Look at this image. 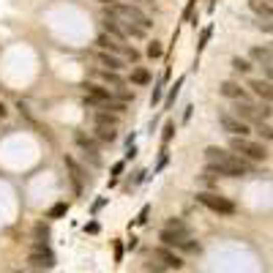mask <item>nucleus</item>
Segmentation results:
<instances>
[{
  "label": "nucleus",
  "instance_id": "1",
  "mask_svg": "<svg viewBox=\"0 0 273 273\" xmlns=\"http://www.w3.org/2000/svg\"><path fill=\"white\" fill-rule=\"evenodd\" d=\"M230 150L240 153L243 158H252V162H265L268 158V148L262 142H252L248 136H230Z\"/></svg>",
  "mask_w": 273,
  "mask_h": 273
},
{
  "label": "nucleus",
  "instance_id": "2",
  "mask_svg": "<svg viewBox=\"0 0 273 273\" xmlns=\"http://www.w3.org/2000/svg\"><path fill=\"white\" fill-rule=\"evenodd\" d=\"M186 238H191V232L180 219H170L167 227L158 232V240H162V246H167V248H180Z\"/></svg>",
  "mask_w": 273,
  "mask_h": 273
},
{
  "label": "nucleus",
  "instance_id": "3",
  "mask_svg": "<svg viewBox=\"0 0 273 273\" xmlns=\"http://www.w3.org/2000/svg\"><path fill=\"white\" fill-rule=\"evenodd\" d=\"M197 202L205 205V208H211L213 213H221V216H232V213H235V202L227 199V197H221V194H216V191H199Z\"/></svg>",
  "mask_w": 273,
  "mask_h": 273
},
{
  "label": "nucleus",
  "instance_id": "4",
  "mask_svg": "<svg viewBox=\"0 0 273 273\" xmlns=\"http://www.w3.org/2000/svg\"><path fill=\"white\" fill-rule=\"evenodd\" d=\"M30 265H36V268H55V254L47 240H36L33 243V252L28 257Z\"/></svg>",
  "mask_w": 273,
  "mask_h": 273
},
{
  "label": "nucleus",
  "instance_id": "5",
  "mask_svg": "<svg viewBox=\"0 0 273 273\" xmlns=\"http://www.w3.org/2000/svg\"><path fill=\"white\" fill-rule=\"evenodd\" d=\"M219 123H221V128L230 136H248V134H252V131H248V123H243V120L235 118V115H230V112H221Z\"/></svg>",
  "mask_w": 273,
  "mask_h": 273
},
{
  "label": "nucleus",
  "instance_id": "6",
  "mask_svg": "<svg viewBox=\"0 0 273 273\" xmlns=\"http://www.w3.org/2000/svg\"><path fill=\"white\" fill-rule=\"evenodd\" d=\"M153 257H156V260L164 265V268H175V270H180L183 265H186L180 254H175L172 248H167V246H158V248H153Z\"/></svg>",
  "mask_w": 273,
  "mask_h": 273
},
{
  "label": "nucleus",
  "instance_id": "7",
  "mask_svg": "<svg viewBox=\"0 0 273 273\" xmlns=\"http://www.w3.org/2000/svg\"><path fill=\"white\" fill-rule=\"evenodd\" d=\"M219 93L224 96V99H232V101H246V90L235 82V79H224V82L219 85Z\"/></svg>",
  "mask_w": 273,
  "mask_h": 273
},
{
  "label": "nucleus",
  "instance_id": "8",
  "mask_svg": "<svg viewBox=\"0 0 273 273\" xmlns=\"http://www.w3.org/2000/svg\"><path fill=\"white\" fill-rule=\"evenodd\" d=\"M96 60H99L107 71H123L126 69V60L120 58V55H112V52H101L99 50L96 52Z\"/></svg>",
  "mask_w": 273,
  "mask_h": 273
},
{
  "label": "nucleus",
  "instance_id": "9",
  "mask_svg": "<svg viewBox=\"0 0 273 273\" xmlns=\"http://www.w3.org/2000/svg\"><path fill=\"white\" fill-rule=\"evenodd\" d=\"M101 28H104V33H107L109 38H115V41H120V44H123V41H126L123 25H120V22H118V19H112V17H104V22H101Z\"/></svg>",
  "mask_w": 273,
  "mask_h": 273
},
{
  "label": "nucleus",
  "instance_id": "10",
  "mask_svg": "<svg viewBox=\"0 0 273 273\" xmlns=\"http://www.w3.org/2000/svg\"><path fill=\"white\" fill-rule=\"evenodd\" d=\"M85 90L90 99H96L99 104H109L112 101V90L109 87H101V85H93V82H85Z\"/></svg>",
  "mask_w": 273,
  "mask_h": 273
},
{
  "label": "nucleus",
  "instance_id": "11",
  "mask_svg": "<svg viewBox=\"0 0 273 273\" xmlns=\"http://www.w3.org/2000/svg\"><path fill=\"white\" fill-rule=\"evenodd\" d=\"M63 162H66V167L71 170V180H74V189H77V191H82V180L87 178V175H85V170H82V167H79V164H77L71 156H66V158H63Z\"/></svg>",
  "mask_w": 273,
  "mask_h": 273
},
{
  "label": "nucleus",
  "instance_id": "12",
  "mask_svg": "<svg viewBox=\"0 0 273 273\" xmlns=\"http://www.w3.org/2000/svg\"><path fill=\"white\" fill-rule=\"evenodd\" d=\"M248 87H252L254 96H260V99H262L265 104L270 101L273 90H270V82H268V79H252V82H248Z\"/></svg>",
  "mask_w": 273,
  "mask_h": 273
},
{
  "label": "nucleus",
  "instance_id": "13",
  "mask_svg": "<svg viewBox=\"0 0 273 273\" xmlns=\"http://www.w3.org/2000/svg\"><path fill=\"white\" fill-rule=\"evenodd\" d=\"M74 142L85 150V153H99V142H96V136H87L85 131H77L74 134Z\"/></svg>",
  "mask_w": 273,
  "mask_h": 273
},
{
  "label": "nucleus",
  "instance_id": "14",
  "mask_svg": "<svg viewBox=\"0 0 273 273\" xmlns=\"http://www.w3.org/2000/svg\"><path fill=\"white\" fill-rule=\"evenodd\" d=\"M96 47H99L101 52H112V55H120V41H115V38H109L107 33H99V38H96Z\"/></svg>",
  "mask_w": 273,
  "mask_h": 273
},
{
  "label": "nucleus",
  "instance_id": "15",
  "mask_svg": "<svg viewBox=\"0 0 273 273\" xmlns=\"http://www.w3.org/2000/svg\"><path fill=\"white\" fill-rule=\"evenodd\" d=\"M235 118H240L246 123V120H260V115H257V107H252L248 101H238L235 104Z\"/></svg>",
  "mask_w": 273,
  "mask_h": 273
},
{
  "label": "nucleus",
  "instance_id": "16",
  "mask_svg": "<svg viewBox=\"0 0 273 273\" xmlns=\"http://www.w3.org/2000/svg\"><path fill=\"white\" fill-rule=\"evenodd\" d=\"M96 126H118L120 118L115 115V112H109L107 107H99V112H96Z\"/></svg>",
  "mask_w": 273,
  "mask_h": 273
},
{
  "label": "nucleus",
  "instance_id": "17",
  "mask_svg": "<svg viewBox=\"0 0 273 273\" xmlns=\"http://www.w3.org/2000/svg\"><path fill=\"white\" fill-rule=\"evenodd\" d=\"M93 134H96V140H99V142H115L118 140L115 126H96Z\"/></svg>",
  "mask_w": 273,
  "mask_h": 273
},
{
  "label": "nucleus",
  "instance_id": "18",
  "mask_svg": "<svg viewBox=\"0 0 273 273\" xmlns=\"http://www.w3.org/2000/svg\"><path fill=\"white\" fill-rule=\"evenodd\" d=\"M248 60H257V63H273V60H270V47H252V50H248Z\"/></svg>",
  "mask_w": 273,
  "mask_h": 273
},
{
  "label": "nucleus",
  "instance_id": "19",
  "mask_svg": "<svg viewBox=\"0 0 273 273\" xmlns=\"http://www.w3.org/2000/svg\"><path fill=\"white\" fill-rule=\"evenodd\" d=\"M118 22L123 25L126 38H145V33H148V30H142L140 25H134V22H126V19H118Z\"/></svg>",
  "mask_w": 273,
  "mask_h": 273
},
{
  "label": "nucleus",
  "instance_id": "20",
  "mask_svg": "<svg viewBox=\"0 0 273 273\" xmlns=\"http://www.w3.org/2000/svg\"><path fill=\"white\" fill-rule=\"evenodd\" d=\"M131 82L134 85H148L150 82V71L142 69V66L140 69H131Z\"/></svg>",
  "mask_w": 273,
  "mask_h": 273
},
{
  "label": "nucleus",
  "instance_id": "21",
  "mask_svg": "<svg viewBox=\"0 0 273 273\" xmlns=\"http://www.w3.org/2000/svg\"><path fill=\"white\" fill-rule=\"evenodd\" d=\"M232 69L238 71V74H252V60L248 58H232Z\"/></svg>",
  "mask_w": 273,
  "mask_h": 273
},
{
  "label": "nucleus",
  "instance_id": "22",
  "mask_svg": "<svg viewBox=\"0 0 273 273\" xmlns=\"http://www.w3.org/2000/svg\"><path fill=\"white\" fill-rule=\"evenodd\" d=\"M101 79L107 85H112V87H120L123 85V79H120V71H107V69H101Z\"/></svg>",
  "mask_w": 273,
  "mask_h": 273
},
{
  "label": "nucleus",
  "instance_id": "23",
  "mask_svg": "<svg viewBox=\"0 0 273 273\" xmlns=\"http://www.w3.org/2000/svg\"><path fill=\"white\" fill-rule=\"evenodd\" d=\"M248 6H252V11H257L260 17L270 19V6L268 3H262V0H248Z\"/></svg>",
  "mask_w": 273,
  "mask_h": 273
},
{
  "label": "nucleus",
  "instance_id": "24",
  "mask_svg": "<svg viewBox=\"0 0 273 273\" xmlns=\"http://www.w3.org/2000/svg\"><path fill=\"white\" fill-rule=\"evenodd\" d=\"M69 213V202H55L50 208V213H47V219H60V216Z\"/></svg>",
  "mask_w": 273,
  "mask_h": 273
},
{
  "label": "nucleus",
  "instance_id": "25",
  "mask_svg": "<svg viewBox=\"0 0 273 273\" xmlns=\"http://www.w3.org/2000/svg\"><path fill=\"white\" fill-rule=\"evenodd\" d=\"M120 55H123L126 60H131V63H136V60H140V52H136L134 47H120Z\"/></svg>",
  "mask_w": 273,
  "mask_h": 273
},
{
  "label": "nucleus",
  "instance_id": "26",
  "mask_svg": "<svg viewBox=\"0 0 273 273\" xmlns=\"http://www.w3.org/2000/svg\"><path fill=\"white\" fill-rule=\"evenodd\" d=\"M180 252H191V254H199V243L194 238H186L183 240V246H180Z\"/></svg>",
  "mask_w": 273,
  "mask_h": 273
},
{
  "label": "nucleus",
  "instance_id": "27",
  "mask_svg": "<svg viewBox=\"0 0 273 273\" xmlns=\"http://www.w3.org/2000/svg\"><path fill=\"white\" fill-rule=\"evenodd\" d=\"M180 85H183V77L178 79V82L172 85V90H170V96H167V107H172L175 104V99H178V93H180Z\"/></svg>",
  "mask_w": 273,
  "mask_h": 273
},
{
  "label": "nucleus",
  "instance_id": "28",
  "mask_svg": "<svg viewBox=\"0 0 273 273\" xmlns=\"http://www.w3.org/2000/svg\"><path fill=\"white\" fill-rule=\"evenodd\" d=\"M145 270L148 273H164V265L156 260V257H150V262H145Z\"/></svg>",
  "mask_w": 273,
  "mask_h": 273
},
{
  "label": "nucleus",
  "instance_id": "29",
  "mask_svg": "<svg viewBox=\"0 0 273 273\" xmlns=\"http://www.w3.org/2000/svg\"><path fill=\"white\" fill-rule=\"evenodd\" d=\"M162 52H164V47L158 44V41H150L148 44V58H162Z\"/></svg>",
  "mask_w": 273,
  "mask_h": 273
},
{
  "label": "nucleus",
  "instance_id": "30",
  "mask_svg": "<svg viewBox=\"0 0 273 273\" xmlns=\"http://www.w3.org/2000/svg\"><path fill=\"white\" fill-rule=\"evenodd\" d=\"M260 123V134L265 136V140H273V128H270V120H257Z\"/></svg>",
  "mask_w": 273,
  "mask_h": 273
},
{
  "label": "nucleus",
  "instance_id": "31",
  "mask_svg": "<svg viewBox=\"0 0 273 273\" xmlns=\"http://www.w3.org/2000/svg\"><path fill=\"white\" fill-rule=\"evenodd\" d=\"M172 134H175V123H167V126H164V134H162V142H164V148L170 145Z\"/></svg>",
  "mask_w": 273,
  "mask_h": 273
},
{
  "label": "nucleus",
  "instance_id": "32",
  "mask_svg": "<svg viewBox=\"0 0 273 273\" xmlns=\"http://www.w3.org/2000/svg\"><path fill=\"white\" fill-rule=\"evenodd\" d=\"M36 238L47 240V238H50V227H47V224H36Z\"/></svg>",
  "mask_w": 273,
  "mask_h": 273
},
{
  "label": "nucleus",
  "instance_id": "33",
  "mask_svg": "<svg viewBox=\"0 0 273 273\" xmlns=\"http://www.w3.org/2000/svg\"><path fill=\"white\" fill-rule=\"evenodd\" d=\"M211 33H213V28H211V25H208V28L202 30V36H199V44H197V47H199V50H205V44H208V38H211Z\"/></svg>",
  "mask_w": 273,
  "mask_h": 273
},
{
  "label": "nucleus",
  "instance_id": "34",
  "mask_svg": "<svg viewBox=\"0 0 273 273\" xmlns=\"http://www.w3.org/2000/svg\"><path fill=\"white\" fill-rule=\"evenodd\" d=\"M148 216H150V205H145V208L140 211V216H136V224H145V221H148Z\"/></svg>",
  "mask_w": 273,
  "mask_h": 273
},
{
  "label": "nucleus",
  "instance_id": "35",
  "mask_svg": "<svg viewBox=\"0 0 273 273\" xmlns=\"http://www.w3.org/2000/svg\"><path fill=\"white\" fill-rule=\"evenodd\" d=\"M128 3H134V6H148V9L156 11V0H128Z\"/></svg>",
  "mask_w": 273,
  "mask_h": 273
},
{
  "label": "nucleus",
  "instance_id": "36",
  "mask_svg": "<svg viewBox=\"0 0 273 273\" xmlns=\"http://www.w3.org/2000/svg\"><path fill=\"white\" fill-rule=\"evenodd\" d=\"M120 260H123V243L115 240V262H120Z\"/></svg>",
  "mask_w": 273,
  "mask_h": 273
},
{
  "label": "nucleus",
  "instance_id": "37",
  "mask_svg": "<svg viewBox=\"0 0 273 273\" xmlns=\"http://www.w3.org/2000/svg\"><path fill=\"white\" fill-rule=\"evenodd\" d=\"M257 28H260V30H265V33H270V19H260V22H257Z\"/></svg>",
  "mask_w": 273,
  "mask_h": 273
},
{
  "label": "nucleus",
  "instance_id": "38",
  "mask_svg": "<svg viewBox=\"0 0 273 273\" xmlns=\"http://www.w3.org/2000/svg\"><path fill=\"white\" fill-rule=\"evenodd\" d=\"M123 167H126V162H118L115 167H112V175H115V178H118V175L123 172Z\"/></svg>",
  "mask_w": 273,
  "mask_h": 273
},
{
  "label": "nucleus",
  "instance_id": "39",
  "mask_svg": "<svg viewBox=\"0 0 273 273\" xmlns=\"http://www.w3.org/2000/svg\"><path fill=\"white\" fill-rule=\"evenodd\" d=\"M136 156V148L134 145H128V153H126V158H134Z\"/></svg>",
  "mask_w": 273,
  "mask_h": 273
},
{
  "label": "nucleus",
  "instance_id": "40",
  "mask_svg": "<svg viewBox=\"0 0 273 273\" xmlns=\"http://www.w3.org/2000/svg\"><path fill=\"white\" fill-rule=\"evenodd\" d=\"M9 115V109H6V104H0V118H6Z\"/></svg>",
  "mask_w": 273,
  "mask_h": 273
},
{
  "label": "nucleus",
  "instance_id": "41",
  "mask_svg": "<svg viewBox=\"0 0 273 273\" xmlns=\"http://www.w3.org/2000/svg\"><path fill=\"white\" fill-rule=\"evenodd\" d=\"M96 3H101V6H109V3H115V0H96Z\"/></svg>",
  "mask_w": 273,
  "mask_h": 273
}]
</instances>
